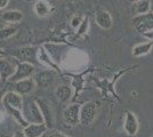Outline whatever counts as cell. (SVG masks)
Returning a JSON list of instances; mask_svg holds the SVG:
<instances>
[{
  "instance_id": "1",
  "label": "cell",
  "mask_w": 153,
  "mask_h": 137,
  "mask_svg": "<svg viewBox=\"0 0 153 137\" xmlns=\"http://www.w3.org/2000/svg\"><path fill=\"white\" fill-rule=\"evenodd\" d=\"M23 116L29 124H45L44 116L39 109L38 103L31 99L25 101L23 104Z\"/></svg>"
},
{
  "instance_id": "2",
  "label": "cell",
  "mask_w": 153,
  "mask_h": 137,
  "mask_svg": "<svg viewBox=\"0 0 153 137\" xmlns=\"http://www.w3.org/2000/svg\"><path fill=\"white\" fill-rule=\"evenodd\" d=\"M133 25L142 34L150 30H153V12L137 15L133 19Z\"/></svg>"
},
{
  "instance_id": "3",
  "label": "cell",
  "mask_w": 153,
  "mask_h": 137,
  "mask_svg": "<svg viewBox=\"0 0 153 137\" xmlns=\"http://www.w3.org/2000/svg\"><path fill=\"white\" fill-rule=\"evenodd\" d=\"M38 52V48L36 47H24L9 50V54L19 59L21 62H29V63H36V55Z\"/></svg>"
},
{
  "instance_id": "4",
  "label": "cell",
  "mask_w": 153,
  "mask_h": 137,
  "mask_svg": "<svg viewBox=\"0 0 153 137\" xmlns=\"http://www.w3.org/2000/svg\"><path fill=\"white\" fill-rule=\"evenodd\" d=\"M96 117V103L87 102L80 109V124L82 126H88L93 122Z\"/></svg>"
},
{
  "instance_id": "5",
  "label": "cell",
  "mask_w": 153,
  "mask_h": 137,
  "mask_svg": "<svg viewBox=\"0 0 153 137\" xmlns=\"http://www.w3.org/2000/svg\"><path fill=\"white\" fill-rule=\"evenodd\" d=\"M33 71H34V66L32 63H29V62L17 63L16 72L10 77V82H17L19 80L27 78L29 76H31Z\"/></svg>"
},
{
  "instance_id": "6",
  "label": "cell",
  "mask_w": 153,
  "mask_h": 137,
  "mask_svg": "<svg viewBox=\"0 0 153 137\" xmlns=\"http://www.w3.org/2000/svg\"><path fill=\"white\" fill-rule=\"evenodd\" d=\"M4 104L22 112L24 103H23V98L21 96V94L15 93V91H8L4 97Z\"/></svg>"
},
{
  "instance_id": "7",
  "label": "cell",
  "mask_w": 153,
  "mask_h": 137,
  "mask_svg": "<svg viewBox=\"0 0 153 137\" xmlns=\"http://www.w3.org/2000/svg\"><path fill=\"white\" fill-rule=\"evenodd\" d=\"M80 109L81 106L79 104H72L69 107H66L63 114L65 122L70 124H76L78 122H80Z\"/></svg>"
},
{
  "instance_id": "8",
  "label": "cell",
  "mask_w": 153,
  "mask_h": 137,
  "mask_svg": "<svg viewBox=\"0 0 153 137\" xmlns=\"http://www.w3.org/2000/svg\"><path fill=\"white\" fill-rule=\"evenodd\" d=\"M123 127H125V130L128 135L130 136H134L137 134V130H138V121L135 117L134 113L127 111L126 112V118H125V124H123Z\"/></svg>"
},
{
  "instance_id": "9",
  "label": "cell",
  "mask_w": 153,
  "mask_h": 137,
  "mask_svg": "<svg viewBox=\"0 0 153 137\" xmlns=\"http://www.w3.org/2000/svg\"><path fill=\"white\" fill-rule=\"evenodd\" d=\"M14 63L7 59H0V79L6 81L7 78H10L15 73Z\"/></svg>"
},
{
  "instance_id": "10",
  "label": "cell",
  "mask_w": 153,
  "mask_h": 137,
  "mask_svg": "<svg viewBox=\"0 0 153 137\" xmlns=\"http://www.w3.org/2000/svg\"><path fill=\"white\" fill-rule=\"evenodd\" d=\"M46 124H31L24 128V134L26 137H40L46 133Z\"/></svg>"
},
{
  "instance_id": "11",
  "label": "cell",
  "mask_w": 153,
  "mask_h": 137,
  "mask_svg": "<svg viewBox=\"0 0 153 137\" xmlns=\"http://www.w3.org/2000/svg\"><path fill=\"white\" fill-rule=\"evenodd\" d=\"M95 20L97 25L104 30H108L112 26V17L106 10H98L96 13Z\"/></svg>"
},
{
  "instance_id": "12",
  "label": "cell",
  "mask_w": 153,
  "mask_h": 137,
  "mask_svg": "<svg viewBox=\"0 0 153 137\" xmlns=\"http://www.w3.org/2000/svg\"><path fill=\"white\" fill-rule=\"evenodd\" d=\"M33 86H34V82L30 79H23V80H19L17 82H14L15 90L21 95L29 94L33 89Z\"/></svg>"
},
{
  "instance_id": "13",
  "label": "cell",
  "mask_w": 153,
  "mask_h": 137,
  "mask_svg": "<svg viewBox=\"0 0 153 137\" xmlns=\"http://www.w3.org/2000/svg\"><path fill=\"white\" fill-rule=\"evenodd\" d=\"M37 103L39 105V109L44 116V119H45V124L47 126V128H51L53 126V119H51V111L49 105L46 103L44 99H38Z\"/></svg>"
},
{
  "instance_id": "14",
  "label": "cell",
  "mask_w": 153,
  "mask_h": 137,
  "mask_svg": "<svg viewBox=\"0 0 153 137\" xmlns=\"http://www.w3.org/2000/svg\"><path fill=\"white\" fill-rule=\"evenodd\" d=\"M53 78H54V74L51 71H42L37 74L36 80H37V84L40 87H47L51 84Z\"/></svg>"
},
{
  "instance_id": "15",
  "label": "cell",
  "mask_w": 153,
  "mask_h": 137,
  "mask_svg": "<svg viewBox=\"0 0 153 137\" xmlns=\"http://www.w3.org/2000/svg\"><path fill=\"white\" fill-rule=\"evenodd\" d=\"M153 47V42H145V44H140V45L135 46L133 48V56L135 57H138V56H143V55H146L151 52Z\"/></svg>"
},
{
  "instance_id": "16",
  "label": "cell",
  "mask_w": 153,
  "mask_h": 137,
  "mask_svg": "<svg viewBox=\"0 0 153 137\" xmlns=\"http://www.w3.org/2000/svg\"><path fill=\"white\" fill-rule=\"evenodd\" d=\"M34 12L38 15L39 17H45L51 12V7L49 4L45 0H39L34 5Z\"/></svg>"
},
{
  "instance_id": "17",
  "label": "cell",
  "mask_w": 153,
  "mask_h": 137,
  "mask_svg": "<svg viewBox=\"0 0 153 137\" xmlns=\"http://www.w3.org/2000/svg\"><path fill=\"white\" fill-rule=\"evenodd\" d=\"M23 19V14L19 10H8L6 13L2 14V20L5 22H10V23H16Z\"/></svg>"
},
{
  "instance_id": "18",
  "label": "cell",
  "mask_w": 153,
  "mask_h": 137,
  "mask_svg": "<svg viewBox=\"0 0 153 137\" xmlns=\"http://www.w3.org/2000/svg\"><path fill=\"white\" fill-rule=\"evenodd\" d=\"M71 94H72V90L68 86H59L56 89V96L61 102H66L71 97Z\"/></svg>"
},
{
  "instance_id": "19",
  "label": "cell",
  "mask_w": 153,
  "mask_h": 137,
  "mask_svg": "<svg viewBox=\"0 0 153 137\" xmlns=\"http://www.w3.org/2000/svg\"><path fill=\"white\" fill-rule=\"evenodd\" d=\"M46 49H47V53L51 55V57L54 61L58 62L59 61V55H61V52H59V46L57 45H53V44H45L44 45Z\"/></svg>"
},
{
  "instance_id": "20",
  "label": "cell",
  "mask_w": 153,
  "mask_h": 137,
  "mask_svg": "<svg viewBox=\"0 0 153 137\" xmlns=\"http://www.w3.org/2000/svg\"><path fill=\"white\" fill-rule=\"evenodd\" d=\"M136 13L137 14H146L151 12V1L150 0H140L136 2Z\"/></svg>"
},
{
  "instance_id": "21",
  "label": "cell",
  "mask_w": 153,
  "mask_h": 137,
  "mask_svg": "<svg viewBox=\"0 0 153 137\" xmlns=\"http://www.w3.org/2000/svg\"><path fill=\"white\" fill-rule=\"evenodd\" d=\"M17 31V26H10V27H4L0 29V40L7 39L9 37H12Z\"/></svg>"
},
{
  "instance_id": "22",
  "label": "cell",
  "mask_w": 153,
  "mask_h": 137,
  "mask_svg": "<svg viewBox=\"0 0 153 137\" xmlns=\"http://www.w3.org/2000/svg\"><path fill=\"white\" fill-rule=\"evenodd\" d=\"M40 59H41V61H42V62H46V63H47V64H48V65L55 66V65H54V64H53V63H51V61H49V59H48V57H47V56H46L45 52H44V50H42V49H41V48H40Z\"/></svg>"
},
{
  "instance_id": "23",
  "label": "cell",
  "mask_w": 153,
  "mask_h": 137,
  "mask_svg": "<svg viewBox=\"0 0 153 137\" xmlns=\"http://www.w3.org/2000/svg\"><path fill=\"white\" fill-rule=\"evenodd\" d=\"M46 137H68V136H65V135L58 133V131H53V133H49Z\"/></svg>"
},
{
  "instance_id": "24",
  "label": "cell",
  "mask_w": 153,
  "mask_h": 137,
  "mask_svg": "<svg viewBox=\"0 0 153 137\" xmlns=\"http://www.w3.org/2000/svg\"><path fill=\"white\" fill-rule=\"evenodd\" d=\"M80 24H81V20H80V17H74V19L72 20V26H73V27H78Z\"/></svg>"
},
{
  "instance_id": "25",
  "label": "cell",
  "mask_w": 153,
  "mask_h": 137,
  "mask_svg": "<svg viewBox=\"0 0 153 137\" xmlns=\"http://www.w3.org/2000/svg\"><path fill=\"white\" fill-rule=\"evenodd\" d=\"M143 36L147 38V39H153V30H150V31H147V32H144L143 33Z\"/></svg>"
},
{
  "instance_id": "26",
  "label": "cell",
  "mask_w": 153,
  "mask_h": 137,
  "mask_svg": "<svg viewBox=\"0 0 153 137\" xmlns=\"http://www.w3.org/2000/svg\"><path fill=\"white\" fill-rule=\"evenodd\" d=\"M14 137H26V135L24 134V131H16L14 134Z\"/></svg>"
},
{
  "instance_id": "27",
  "label": "cell",
  "mask_w": 153,
  "mask_h": 137,
  "mask_svg": "<svg viewBox=\"0 0 153 137\" xmlns=\"http://www.w3.org/2000/svg\"><path fill=\"white\" fill-rule=\"evenodd\" d=\"M7 4H8V0H0V9L4 8V7H6Z\"/></svg>"
},
{
  "instance_id": "28",
  "label": "cell",
  "mask_w": 153,
  "mask_h": 137,
  "mask_svg": "<svg viewBox=\"0 0 153 137\" xmlns=\"http://www.w3.org/2000/svg\"><path fill=\"white\" fill-rule=\"evenodd\" d=\"M4 93H5V89H4V88H0V102H1V99H2Z\"/></svg>"
},
{
  "instance_id": "29",
  "label": "cell",
  "mask_w": 153,
  "mask_h": 137,
  "mask_svg": "<svg viewBox=\"0 0 153 137\" xmlns=\"http://www.w3.org/2000/svg\"><path fill=\"white\" fill-rule=\"evenodd\" d=\"M0 137H12V136L6 134V133H0Z\"/></svg>"
},
{
  "instance_id": "30",
  "label": "cell",
  "mask_w": 153,
  "mask_h": 137,
  "mask_svg": "<svg viewBox=\"0 0 153 137\" xmlns=\"http://www.w3.org/2000/svg\"><path fill=\"white\" fill-rule=\"evenodd\" d=\"M129 2H133V4H136V2H138L140 0H128Z\"/></svg>"
},
{
  "instance_id": "31",
  "label": "cell",
  "mask_w": 153,
  "mask_h": 137,
  "mask_svg": "<svg viewBox=\"0 0 153 137\" xmlns=\"http://www.w3.org/2000/svg\"><path fill=\"white\" fill-rule=\"evenodd\" d=\"M5 53H4V50H1V48H0V56H2Z\"/></svg>"
},
{
  "instance_id": "32",
  "label": "cell",
  "mask_w": 153,
  "mask_h": 137,
  "mask_svg": "<svg viewBox=\"0 0 153 137\" xmlns=\"http://www.w3.org/2000/svg\"><path fill=\"white\" fill-rule=\"evenodd\" d=\"M151 12H153V0L151 1Z\"/></svg>"
},
{
  "instance_id": "33",
  "label": "cell",
  "mask_w": 153,
  "mask_h": 137,
  "mask_svg": "<svg viewBox=\"0 0 153 137\" xmlns=\"http://www.w3.org/2000/svg\"><path fill=\"white\" fill-rule=\"evenodd\" d=\"M0 57H1V56H0Z\"/></svg>"
}]
</instances>
